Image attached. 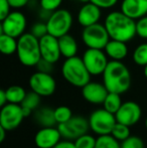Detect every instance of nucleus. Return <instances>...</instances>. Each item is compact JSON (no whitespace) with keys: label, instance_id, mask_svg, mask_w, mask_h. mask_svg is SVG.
<instances>
[{"label":"nucleus","instance_id":"obj_35","mask_svg":"<svg viewBox=\"0 0 147 148\" xmlns=\"http://www.w3.org/2000/svg\"><path fill=\"white\" fill-rule=\"evenodd\" d=\"M53 64H51V62L49 60H44V59H41L37 62V64L36 66V70L38 72H42V73H47V74H51L53 70Z\"/></svg>","mask_w":147,"mask_h":148},{"label":"nucleus","instance_id":"obj_8","mask_svg":"<svg viewBox=\"0 0 147 148\" xmlns=\"http://www.w3.org/2000/svg\"><path fill=\"white\" fill-rule=\"evenodd\" d=\"M108 59V56L106 55L104 49H88L87 47V49L82 56L83 62L91 76L103 75L105 69L109 64Z\"/></svg>","mask_w":147,"mask_h":148},{"label":"nucleus","instance_id":"obj_40","mask_svg":"<svg viewBox=\"0 0 147 148\" xmlns=\"http://www.w3.org/2000/svg\"><path fill=\"white\" fill-rule=\"evenodd\" d=\"M7 103L8 101H7V97H6L5 90H1L0 91V107H3Z\"/></svg>","mask_w":147,"mask_h":148},{"label":"nucleus","instance_id":"obj_9","mask_svg":"<svg viewBox=\"0 0 147 148\" xmlns=\"http://www.w3.org/2000/svg\"><path fill=\"white\" fill-rule=\"evenodd\" d=\"M26 26H27V20L26 17L21 11L14 10L11 11L0 23V34L5 33L15 38L21 36L25 33Z\"/></svg>","mask_w":147,"mask_h":148},{"label":"nucleus","instance_id":"obj_38","mask_svg":"<svg viewBox=\"0 0 147 148\" xmlns=\"http://www.w3.org/2000/svg\"><path fill=\"white\" fill-rule=\"evenodd\" d=\"M10 6L13 9H20L23 8L29 3V0H8Z\"/></svg>","mask_w":147,"mask_h":148},{"label":"nucleus","instance_id":"obj_25","mask_svg":"<svg viewBox=\"0 0 147 148\" xmlns=\"http://www.w3.org/2000/svg\"><path fill=\"white\" fill-rule=\"evenodd\" d=\"M132 60L134 64L139 66H145L147 64V42L137 45L132 53Z\"/></svg>","mask_w":147,"mask_h":148},{"label":"nucleus","instance_id":"obj_12","mask_svg":"<svg viewBox=\"0 0 147 148\" xmlns=\"http://www.w3.org/2000/svg\"><path fill=\"white\" fill-rule=\"evenodd\" d=\"M25 118L20 104L7 103L1 107L0 111V126L7 131H12L18 128Z\"/></svg>","mask_w":147,"mask_h":148},{"label":"nucleus","instance_id":"obj_4","mask_svg":"<svg viewBox=\"0 0 147 148\" xmlns=\"http://www.w3.org/2000/svg\"><path fill=\"white\" fill-rule=\"evenodd\" d=\"M16 55L24 66H36L41 60L39 39L31 32H25L18 37Z\"/></svg>","mask_w":147,"mask_h":148},{"label":"nucleus","instance_id":"obj_30","mask_svg":"<svg viewBox=\"0 0 147 148\" xmlns=\"http://www.w3.org/2000/svg\"><path fill=\"white\" fill-rule=\"evenodd\" d=\"M97 138H95L93 135L86 133L82 136L78 137L74 141L77 148H95L96 146Z\"/></svg>","mask_w":147,"mask_h":148},{"label":"nucleus","instance_id":"obj_19","mask_svg":"<svg viewBox=\"0 0 147 148\" xmlns=\"http://www.w3.org/2000/svg\"><path fill=\"white\" fill-rule=\"evenodd\" d=\"M104 51L111 60H123L128 56L127 42L110 39Z\"/></svg>","mask_w":147,"mask_h":148},{"label":"nucleus","instance_id":"obj_2","mask_svg":"<svg viewBox=\"0 0 147 148\" xmlns=\"http://www.w3.org/2000/svg\"><path fill=\"white\" fill-rule=\"evenodd\" d=\"M102 77L103 84L110 93L122 95L131 87V74L122 60H109Z\"/></svg>","mask_w":147,"mask_h":148},{"label":"nucleus","instance_id":"obj_22","mask_svg":"<svg viewBox=\"0 0 147 148\" xmlns=\"http://www.w3.org/2000/svg\"><path fill=\"white\" fill-rule=\"evenodd\" d=\"M18 38L10 36L5 33L0 34V51L5 56H11L17 51Z\"/></svg>","mask_w":147,"mask_h":148},{"label":"nucleus","instance_id":"obj_20","mask_svg":"<svg viewBox=\"0 0 147 148\" xmlns=\"http://www.w3.org/2000/svg\"><path fill=\"white\" fill-rule=\"evenodd\" d=\"M34 117L40 127H53L57 125L55 118V109L51 107H38L34 111Z\"/></svg>","mask_w":147,"mask_h":148},{"label":"nucleus","instance_id":"obj_18","mask_svg":"<svg viewBox=\"0 0 147 148\" xmlns=\"http://www.w3.org/2000/svg\"><path fill=\"white\" fill-rule=\"evenodd\" d=\"M120 10L137 20L147 15V0H122Z\"/></svg>","mask_w":147,"mask_h":148},{"label":"nucleus","instance_id":"obj_31","mask_svg":"<svg viewBox=\"0 0 147 148\" xmlns=\"http://www.w3.org/2000/svg\"><path fill=\"white\" fill-rule=\"evenodd\" d=\"M30 32L38 39H40L41 37H43L44 35L49 34V29H47L46 22L41 20V21H37L36 23H34V25L30 28Z\"/></svg>","mask_w":147,"mask_h":148},{"label":"nucleus","instance_id":"obj_6","mask_svg":"<svg viewBox=\"0 0 147 148\" xmlns=\"http://www.w3.org/2000/svg\"><path fill=\"white\" fill-rule=\"evenodd\" d=\"M110 39L105 25L100 22L83 28L82 40L88 49H104Z\"/></svg>","mask_w":147,"mask_h":148},{"label":"nucleus","instance_id":"obj_10","mask_svg":"<svg viewBox=\"0 0 147 148\" xmlns=\"http://www.w3.org/2000/svg\"><path fill=\"white\" fill-rule=\"evenodd\" d=\"M62 138L75 141L78 137L86 134L90 130L89 120L83 116H73L68 122L57 125Z\"/></svg>","mask_w":147,"mask_h":148},{"label":"nucleus","instance_id":"obj_28","mask_svg":"<svg viewBox=\"0 0 147 148\" xmlns=\"http://www.w3.org/2000/svg\"><path fill=\"white\" fill-rule=\"evenodd\" d=\"M111 135L114 138L117 139L119 142H122L125 139H127L128 137L131 135V131H130V127L127 126L125 124L117 122L114 126L113 130H112Z\"/></svg>","mask_w":147,"mask_h":148},{"label":"nucleus","instance_id":"obj_39","mask_svg":"<svg viewBox=\"0 0 147 148\" xmlns=\"http://www.w3.org/2000/svg\"><path fill=\"white\" fill-rule=\"evenodd\" d=\"M53 148H77L76 144L73 140H67V139H63L61 140Z\"/></svg>","mask_w":147,"mask_h":148},{"label":"nucleus","instance_id":"obj_21","mask_svg":"<svg viewBox=\"0 0 147 148\" xmlns=\"http://www.w3.org/2000/svg\"><path fill=\"white\" fill-rule=\"evenodd\" d=\"M59 43L62 57L69 59V58H73L75 56H77L79 47L76 38L73 35L68 33V34H65L63 36L59 37Z\"/></svg>","mask_w":147,"mask_h":148},{"label":"nucleus","instance_id":"obj_23","mask_svg":"<svg viewBox=\"0 0 147 148\" xmlns=\"http://www.w3.org/2000/svg\"><path fill=\"white\" fill-rule=\"evenodd\" d=\"M5 93L8 103L21 104L24 98H25L27 92L25 91V89L23 87L18 86V85H13V86L8 87L5 90Z\"/></svg>","mask_w":147,"mask_h":148},{"label":"nucleus","instance_id":"obj_13","mask_svg":"<svg viewBox=\"0 0 147 148\" xmlns=\"http://www.w3.org/2000/svg\"><path fill=\"white\" fill-rule=\"evenodd\" d=\"M142 116V110L140 106L134 101L123 102L121 107L115 114L117 122L131 127L140 121Z\"/></svg>","mask_w":147,"mask_h":148},{"label":"nucleus","instance_id":"obj_11","mask_svg":"<svg viewBox=\"0 0 147 148\" xmlns=\"http://www.w3.org/2000/svg\"><path fill=\"white\" fill-rule=\"evenodd\" d=\"M28 85L31 91L41 97H49L57 90V82L51 74L36 71L29 77Z\"/></svg>","mask_w":147,"mask_h":148},{"label":"nucleus","instance_id":"obj_15","mask_svg":"<svg viewBox=\"0 0 147 148\" xmlns=\"http://www.w3.org/2000/svg\"><path fill=\"white\" fill-rule=\"evenodd\" d=\"M109 91L103 83L89 82L82 88V96L88 103L93 105H103Z\"/></svg>","mask_w":147,"mask_h":148},{"label":"nucleus","instance_id":"obj_24","mask_svg":"<svg viewBox=\"0 0 147 148\" xmlns=\"http://www.w3.org/2000/svg\"><path fill=\"white\" fill-rule=\"evenodd\" d=\"M122 103H123V102H122L121 95H120V94L110 93V92H109L106 99H105L104 103H103V108L115 115L118 110H119V108L121 107Z\"/></svg>","mask_w":147,"mask_h":148},{"label":"nucleus","instance_id":"obj_7","mask_svg":"<svg viewBox=\"0 0 147 148\" xmlns=\"http://www.w3.org/2000/svg\"><path fill=\"white\" fill-rule=\"evenodd\" d=\"M88 120L90 130L98 136L111 134L114 126L117 123L115 115L104 108L93 111Z\"/></svg>","mask_w":147,"mask_h":148},{"label":"nucleus","instance_id":"obj_45","mask_svg":"<svg viewBox=\"0 0 147 148\" xmlns=\"http://www.w3.org/2000/svg\"><path fill=\"white\" fill-rule=\"evenodd\" d=\"M144 148H145V147H144Z\"/></svg>","mask_w":147,"mask_h":148},{"label":"nucleus","instance_id":"obj_36","mask_svg":"<svg viewBox=\"0 0 147 148\" xmlns=\"http://www.w3.org/2000/svg\"><path fill=\"white\" fill-rule=\"evenodd\" d=\"M119 0H90V2L94 3L101 9H110L118 3Z\"/></svg>","mask_w":147,"mask_h":148},{"label":"nucleus","instance_id":"obj_1","mask_svg":"<svg viewBox=\"0 0 147 148\" xmlns=\"http://www.w3.org/2000/svg\"><path fill=\"white\" fill-rule=\"evenodd\" d=\"M104 25L111 39L129 42L137 35L136 20L127 16L121 10H114L107 14Z\"/></svg>","mask_w":147,"mask_h":148},{"label":"nucleus","instance_id":"obj_37","mask_svg":"<svg viewBox=\"0 0 147 148\" xmlns=\"http://www.w3.org/2000/svg\"><path fill=\"white\" fill-rule=\"evenodd\" d=\"M10 12H11V6L8 0H0V20H3Z\"/></svg>","mask_w":147,"mask_h":148},{"label":"nucleus","instance_id":"obj_33","mask_svg":"<svg viewBox=\"0 0 147 148\" xmlns=\"http://www.w3.org/2000/svg\"><path fill=\"white\" fill-rule=\"evenodd\" d=\"M64 0H39L40 8L49 12H53L61 7Z\"/></svg>","mask_w":147,"mask_h":148},{"label":"nucleus","instance_id":"obj_5","mask_svg":"<svg viewBox=\"0 0 147 148\" xmlns=\"http://www.w3.org/2000/svg\"><path fill=\"white\" fill-rule=\"evenodd\" d=\"M73 15L69 10L65 8H59L55 11L51 12L46 21L49 33L57 38L68 34L73 27Z\"/></svg>","mask_w":147,"mask_h":148},{"label":"nucleus","instance_id":"obj_42","mask_svg":"<svg viewBox=\"0 0 147 148\" xmlns=\"http://www.w3.org/2000/svg\"><path fill=\"white\" fill-rule=\"evenodd\" d=\"M143 73H144V77L147 79V64L145 66H144V71H143Z\"/></svg>","mask_w":147,"mask_h":148},{"label":"nucleus","instance_id":"obj_3","mask_svg":"<svg viewBox=\"0 0 147 148\" xmlns=\"http://www.w3.org/2000/svg\"><path fill=\"white\" fill-rule=\"evenodd\" d=\"M62 76L70 85L82 89L85 85L91 82V74L87 70L82 58L75 56L66 59L62 64Z\"/></svg>","mask_w":147,"mask_h":148},{"label":"nucleus","instance_id":"obj_32","mask_svg":"<svg viewBox=\"0 0 147 148\" xmlns=\"http://www.w3.org/2000/svg\"><path fill=\"white\" fill-rule=\"evenodd\" d=\"M121 148H144V142L140 137L130 135L121 142Z\"/></svg>","mask_w":147,"mask_h":148},{"label":"nucleus","instance_id":"obj_43","mask_svg":"<svg viewBox=\"0 0 147 148\" xmlns=\"http://www.w3.org/2000/svg\"><path fill=\"white\" fill-rule=\"evenodd\" d=\"M79 1L83 2V3H86V2H89V1H90V0H79Z\"/></svg>","mask_w":147,"mask_h":148},{"label":"nucleus","instance_id":"obj_14","mask_svg":"<svg viewBox=\"0 0 147 148\" xmlns=\"http://www.w3.org/2000/svg\"><path fill=\"white\" fill-rule=\"evenodd\" d=\"M41 59H44L51 64H57L62 57L59 49V38L51 34H46L39 39Z\"/></svg>","mask_w":147,"mask_h":148},{"label":"nucleus","instance_id":"obj_16","mask_svg":"<svg viewBox=\"0 0 147 148\" xmlns=\"http://www.w3.org/2000/svg\"><path fill=\"white\" fill-rule=\"evenodd\" d=\"M62 140V135L57 126L40 127L34 136L37 148H53Z\"/></svg>","mask_w":147,"mask_h":148},{"label":"nucleus","instance_id":"obj_27","mask_svg":"<svg viewBox=\"0 0 147 148\" xmlns=\"http://www.w3.org/2000/svg\"><path fill=\"white\" fill-rule=\"evenodd\" d=\"M40 101L41 96H39L36 92L30 90V92H27L25 98H24V100L20 105L23 108H27V109L31 110V111H36L40 105Z\"/></svg>","mask_w":147,"mask_h":148},{"label":"nucleus","instance_id":"obj_44","mask_svg":"<svg viewBox=\"0 0 147 148\" xmlns=\"http://www.w3.org/2000/svg\"><path fill=\"white\" fill-rule=\"evenodd\" d=\"M145 128L147 129V117L145 118Z\"/></svg>","mask_w":147,"mask_h":148},{"label":"nucleus","instance_id":"obj_41","mask_svg":"<svg viewBox=\"0 0 147 148\" xmlns=\"http://www.w3.org/2000/svg\"><path fill=\"white\" fill-rule=\"evenodd\" d=\"M6 132H8L5 128H3L2 126H0V142H3L5 140V137H6Z\"/></svg>","mask_w":147,"mask_h":148},{"label":"nucleus","instance_id":"obj_17","mask_svg":"<svg viewBox=\"0 0 147 148\" xmlns=\"http://www.w3.org/2000/svg\"><path fill=\"white\" fill-rule=\"evenodd\" d=\"M102 16V9L92 2H86L80 7L77 14L78 23L83 28L98 23Z\"/></svg>","mask_w":147,"mask_h":148},{"label":"nucleus","instance_id":"obj_34","mask_svg":"<svg viewBox=\"0 0 147 148\" xmlns=\"http://www.w3.org/2000/svg\"><path fill=\"white\" fill-rule=\"evenodd\" d=\"M136 32L139 37L147 39V15L136 20Z\"/></svg>","mask_w":147,"mask_h":148},{"label":"nucleus","instance_id":"obj_29","mask_svg":"<svg viewBox=\"0 0 147 148\" xmlns=\"http://www.w3.org/2000/svg\"><path fill=\"white\" fill-rule=\"evenodd\" d=\"M73 116L74 115L71 108L67 107V106H59L55 109V118L57 124L68 122Z\"/></svg>","mask_w":147,"mask_h":148},{"label":"nucleus","instance_id":"obj_26","mask_svg":"<svg viewBox=\"0 0 147 148\" xmlns=\"http://www.w3.org/2000/svg\"><path fill=\"white\" fill-rule=\"evenodd\" d=\"M95 148H121V142L114 138L111 134L100 135L97 137Z\"/></svg>","mask_w":147,"mask_h":148}]
</instances>
